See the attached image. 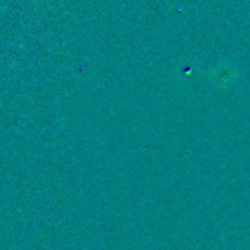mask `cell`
<instances>
[{"label": "cell", "instance_id": "cell-1", "mask_svg": "<svg viewBox=\"0 0 250 250\" xmlns=\"http://www.w3.org/2000/svg\"><path fill=\"white\" fill-rule=\"evenodd\" d=\"M239 78V72L234 66L229 64V63H223L218 64L217 67H214L212 70H209V79L214 85L224 88L229 86L231 83L236 82V79Z\"/></svg>", "mask_w": 250, "mask_h": 250}]
</instances>
